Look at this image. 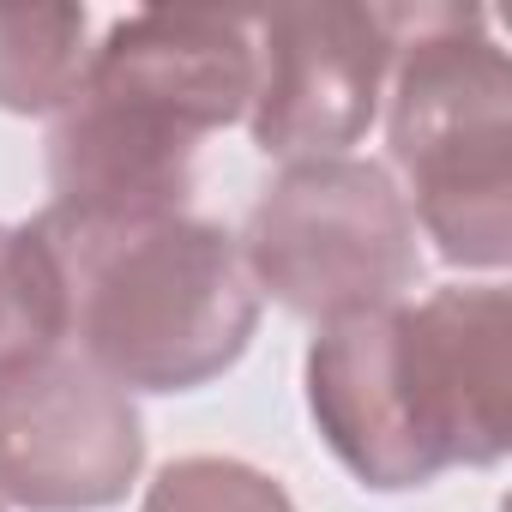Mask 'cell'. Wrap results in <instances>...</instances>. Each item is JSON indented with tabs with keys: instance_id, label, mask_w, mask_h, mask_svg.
<instances>
[{
	"instance_id": "obj_1",
	"label": "cell",
	"mask_w": 512,
	"mask_h": 512,
	"mask_svg": "<svg viewBox=\"0 0 512 512\" xmlns=\"http://www.w3.org/2000/svg\"><path fill=\"white\" fill-rule=\"evenodd\" d=\"M506 284H446L428 302L320 326L308 410L332 458L380 494L422 488L452 464H500L512 446Z\"/></svg>"
},
{
	"instance_id": "obj_2",
	"label": "cell",
	"mask_w": 512,
	"mask_h": 512,
	"mask_svg": "<svg viewBox=\"0 0 512 512\" xmlns=\"http://www.w3.org/2000/svg\"><path fill=\"white\" fill-rule=\"evenodd\" d=\"M253 19L145 7L103 31L49 127V211L73 223L175 217L199 139L253 109Z\"/></svg>"
},
{
	"instance_id": "obj_3",
	"label": "cell",
	"mask_w": 512,
	"mask_h": 512,
	"mask_svg": "<svg viewBox=\"0 0 512 512\" xmlns=\"http://www.w3.org/2000/svg\"><path fill=\"white\" fill-rule=\"evenodd\" d=\"M67 278V338L121 392H199L241 362L260 290L241 241L205 217L73 223L43 211Z\"/></svg>"
},
{
	"instance_id": "obj_4",
	"label": "cell",
	"mask_w": 512,
	"mask_h": 512,
	"mask_svg": "<svg viewBox=\"0 0 512 512\" xmlns=\"http://www.w3.org/2000/svg\"><path fill=\"white\" fill-rule=\"evenodd\" d=\"M386 145L440 260L500 272L512 260V67L476 7H398Z\"/></svg>"
},
{
	"instance_id": "obj_5",
	"label": "cell",
	"mask_w": 512,
	"mask_h": 512,
	"mask_svg": "<svg viewBox=\"0 0 512 512\" xmlns=\"http://www.w3.org/2000/svg\"><path fill=\"white\" fill-rule=\"evenodd\" d=\"M241 260L260 296L320 326L392 308L422 278L404 187L368 157L290 163L253 199Z\"/></svg>"
},
{
	"instance_id": "obj_6",
	"label": "cell",
	"mask_w": 512,
	"mask_h": 512,
	"mask_svg": "<svg viewBox=\"0 0 512 512\" xmlns=\"http://www.w3.org/2000/svg\"><path fill=\"white\" fill-rule=\"evenodd\" d=\"M145 470L133 392L79 350L0 368V500L25 512H103Z\"/></svg>"
},
{
	"instance_id": "obj_7",
	"label": "cell",
	"mask_w": 512,
	"mask_h": 512,
	"mask_svg": "<svg viewBox=\"0 0 512 512\" xmlns=\"http://www.w3.org/2000/svg\"><path fill=\"white\" fill-rule=\"evenodd\" d=\"M253 55V145L290 163L350 157L398 61V7H284L253 19Z\"/></svg>"
},
{
	"instance_id": "obj_8",
	"label": "cell",
	"mask_w": 512,
	"mask_h": 512,
	"mask_svg": "<svg viewBox=\"0 0 512 512\" xmlns=\"http://www.w3.org/2000/svg\"><path fill=\"white\" fill-rule=\"evenodd\" d=\"M85 7H0V109L55 115L85 79Z\"/></svg>"
},
{
	"instance_id": "obj_9",
	"label": "cell",
	"mask_w": 512,
	"mask_h": 512,
	"mask_svg": "<svg viewBox=\"0 0 512 512\" xmlns=\"http://www.w3.org/2000/svg\"><path fill=\"white\" fill-rule=\"evenodd\" d=\"M67 350V278L43 223H0V368Z\"/></svg>"
},
{
	"instance_id": "obj_10",
	"label": "cell",
	"mask_w": 512,
	"mask_h": 512,
	"mask_svg": "<svg viewBox=\"0 0 512 512\" xmlns=\"http://www.w3.org/2000/svg\"><path fill=\"white\" fill-rule=\"evenodd\" d=\"M139 512H296V500L284 494L278 476L253 470L241 458L193 452L157 470Z\"/></svg>"
}]
</instances>
